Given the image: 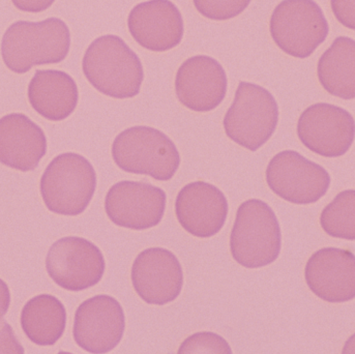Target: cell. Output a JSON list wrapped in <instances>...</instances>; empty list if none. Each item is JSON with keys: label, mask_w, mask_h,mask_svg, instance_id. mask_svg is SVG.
Masks as SVG:
<instances>
[{"label": "cell", "mask_w": 355, "mask_h": 354, "mask_svg": "<svg viewBox=\"0 0 355 354\" xmlns=\"http://www.w3.org/2000/svg\"><path fill=\"white\" fill-rule=\"evenodd\" d=\"M278 121L279 107L272 94L259 85L241 82L223 123L232 141L256 152L274 135Z\"/></svg>", "instance_id": "6"}, {"label": "cell", "mask_w": 355, "mask_h": 354, "mask_svg": "<svg viewBox=\"0 0 355 354\" xmlns=\"http://www.w3.org/2000/svg\"><path fill=\"white\" fill-rule=\"evenodd\" d=\"M82 69L94 89L114 98L137 96L144 78L137 54L114 35H103L90 44Z\"/></svg>", "instance_id": "2"}, {"label": "cell", "mask_w": 355, "mask_h": 354, "mask_svg": "<svg viewBox=\"0 0 355 354\" xmlns=\"http://www.w3.org/2000/svg\"><path fill=\"white\" fill-rule=\"evenodd\" d=\"M325 233L333 238L354 240L355 238V192L344 191L337 195L320 215Z\"/></svg>", "instance_id": "22"}, {"label": "cell", "mask_w": 355, "mask_h": 354, "mask_svg": "<svg viewBox=\"0 0 355 354\" xmlns=\"http://www.w3.org/2000/svg\"><path fill=\"white\" fill-rule=\"evenodd\" d=\"M112 157L121 170L161 182L171 179L180 165L175 144L159 130L149 127L121 132L113 142Z\"/></svg>", "instance_id": "4"}, {"label": "cell", "mask_w": 355, "mask_h": 354, "mask_svg": "<svg viewBox=\"0 0 355 354\" xmlns=\"http://www.w3.org/2000/svg\"><path fill=\"white\" fill-rule=\"evenodd\" d=\"M132 283L138 295L149 305H166L180 294L184 284L182 265L175 255L166 249H147L134 261Z\"/></svg>", "instance_id": "13"}, {"label": "cell", "mask_w": 355, "mask_h": 354, "mask_svg": "<svg viewBox=\"0 0 355 354\" xmlns=\"http://www.w3.org/2000/svg\"><path fill=\"white\" fill-rule=\"evenodd\" d=\"M319 81L329 94L344 100L355 96V42L337 37L318 62Z\"/></svg>", "instance_id": "21"}, {"label": "cell", "mask_w": 355, "mask_h": 354, "mask_svg": "<svg viewBox=\"0 0 355 354\" xmlns=\"http://www.w3.org/2000/svg\"><path fill=\"white\" fill-rule=\"evenodd\" d=\"M282 236L276 213L263 201L250 199L239 206L230 236L233 258L247 268H258L277 260Z\"/></svg>", "instance_id": "3"}, {"label": "cell", "mask_w": 355, "mask_h": 354, "mask_svg": "<svg viewBox=\"0 0 355 354\" xmlns=\"http://www.w3.org/2000/svg\"><path fill=\"white\" fill-rule=\"evenodd\" d=\"M100 249L85 238L69 236L52 245L46 258L50 278L69 291H82L98 284L104 276Z\"/></svg>", "instance_id": "9"}, {"label": "cell", "mask_w": 355, "mask_h": 354, "mask_svg": "<svg viewBox=\"0 0 355 354\" xmlns=\"http://www.w3.org/2000/svg\"><path fill=\"white\" fill-rule=\"evenodd\" d=\"M270 190L288 202L310 204L322 198L331 186L329 172L293 150H285L266 169Z\"/></svg>", "instance_id": "8"}, {"label": "cell", "mask_w": 355, "mask_h": 354, "mask_svg": "<svg viewBox=\"0 0 355 354\" xmlns=\"http://www.w3.org/2000/svg\"><path fill=\"white\" fill-rule=\"evenodd\" d=\"M125 328V313L121 303L109 295H96L78 308L73 339L87 353L104 354L119 344Z\"/></svg>", "instance_id": "11"}, {"label": "cell", "mask_w": 355, "mask_h": 354, "mask_svg": "<svg viewBox=\"0 0 355 354\" xmlns=\"http://www.w3.org/2000/svg\"><path fill=\"white\" fill-rule=\"evenodd\" d=\"M66 324V308L53 295L33 297L24 306L21 314V326L25 335L40 346L55 344L62 338Z\"/></svg>", "instance_id": "20"}, {"label": "cell", "mask_w": 355, "mask_h": 354, "mask_svg": "<svg viewBox=\"0 0 355 354\" xmlns=\"http://www.w3.org/2000/svg\"><path fill=\"white\" fill-rule=\"evenodd\" d=\"M47 152L43 130L26 115H6L0 119V163L16 170H35Z\"/></svg>", "instance_id": "18"}, {"label": "cell", "mask_w": 355, "mask_h": 354, "mask_svg": "<svg viewBox=\"0 0 355 354\" xmlns=\"http://www.w3.org/2000/svg\"><path fill=\"white\" fill-rule=\"evenodd\" d=\"M70 47V29L60 19L18 21L4 33L1 56L12 72L25 74L35 66L60 64L66 60Z\"/></svg>", "instance_id": "1"}, {"label": "cell", "mask_w": 355, "mask_h": 354, "mask_svg": "<svg viewBox=\"0 0 355 354\" xmlns=\"http://www.w3.org/2000/svg\"><path fill=\"white\" fill-rule=\"evenodd\" d=\"M309 288L323 301L344 303L355 295L354 253L324 248L311 256L304 269Z\"/></svg>", "instance_id": "17"}, {"label": "cell", "mask_w": 355, "mask_h": 354, "mask_svg": "<svg viewBox=\"0 0 355 354\" xmlns=\"http://www.w3.org/2000/svg\"><path fill=\"white\" fill-rule=\"evenodd\" d=\"M28 100L40 115L49 121H60L75 110L79 91L75 80L67 73L39 70L29 83Z\"/></svg>", "instance_id": "19"}, {"label": "cell", "mask_w": 355, "mask_h": 354, "mask_svg": "<svg viewBox=\"0 0 355 354\" xmlns=\"http://www.w3.org/2000/svg\"><path fill=\"white\" fill-rule=\"evenodd\" d=\"M329 31L322 10L313 0H284L270 18V35L275 43L296 58L312 55Z\"/></svg>", "instance_id": "7"}, {"label": "cell", "mask_w": 355, "mask_h": 354, "mask_svg": "<svg viewBox=\"0 0 355 354\" xmlns=\"http://www.w3.org/2000/svg\"><path fill=\"white\" fill-rule=\"evenodd\" d=\"M0 354H24L12 326L6 321L0 322Z\"/></svg>", "instance_id": "25"}, {"label": "cell", "mask_w": 355, "mask_h": 354, "mask_svg": "<svg viewBox=\"0 0 355 354\" xmlns=\"http://www.w3.org/2000/svg\"><path fill=\"white\" fill-rule=\"evenodd\" d=\"M175 91L180 102L196 112H209L224 100L227 76L223 67L209 56L189 58L178 69Z\"/></svg>", "instance_id": "16"}, {"label": "cell", "mask_w": 355, "mask_h": 354, "mask_svg": "<svg viewBox=\"0 0 355 354\" xmlns=\"http://www.w3.org/2000/svg\"><path fill=\"white\" fill-rule=\"evenodd\" d=\"M96 188L89 161L75 152L60 154L48 165L41 179V194L52 213L80 215L87 209Z\"/></svg>", "instance_id": "5"}, {"label": "cell", "mask_w": 355, "mask_h": 354, "mask_svg": "<svg viewBox=\"0 0 355 354\" xmlns=\"http://www.w3.org/2000/svg\"><path fill=\"white\" fill-rule=\"evenodd\" d=\"M58 354H73V353H66V351H62V353H60Z\"/></svg>", "instance_id": "29"}, {"label": "cell", "mask_w": 355, "mask_h": 354, "mask_svg": "<svg viewBox=\"0 0 355 354\" xmlns=\"http://www.w3.org/2000/svg\"><path fill=\"white\" fill-rule=\"evenodd\" d=\"M195 8L205 18L224 21L239 16L252 0H193Z\"/></svg>", "instance_id": "24"}, {"label": "cell", "mask_w": 355, "mask_h": 354, "mask_svg": "<svg viewBox=\"0 0 355 354\" xmlns=\"http://www.w3.org/2000/svg\"><path fill=\"white\" fill-rule=\"evenodd\" d=\"M18 10L28 12H41L49 8L55 0H12Z\"/></svg>", "instance_id": "27"}, {"label": "cell", "mask_w": 355, "mask_h": 354, "mask_svg": "<svg viewBox=\"0 0 355 354\" xmlns=\"http://www.w3.org/2000/svg\"><path fill=\"white\" fill-rule=\"evenodd\" d=\"M297 135L311 152L325 158L343 156L354 141V119L345 109L335 105H312L300 115Z\"/></svg>", "instance_id": "10"}, {"label": "cell", "mask_w": 355, "mask_h": 354, "mask_svg": "<svg viewBox=\"0 0 355 354\" xmlns=\"http://www.w3.org/2000/svg\"><path fill=\"white\" fill-rule=\"evenodd\" d=\"M178 354H232L227 341L214 333H197L187 338Z\"/></svg>", "instance_id": "23"}, {"label": "cell", "mask_w": 355, "mask_h": 354, "mask_svg": "<svg viewBox=\"0 0 355 354\" xmlns=\"http://www.w3.org/2000/svg\"><path fill=\"white\" fill-rule=\"evenodd\" d=\"M175 213L187 232L197 238H211L220 231L226 222L228 202L213 184L191 182L178 193Z\"/></svg>", "instance_id": "15"}, {"label": "cell", "mask_w": 355, "mask_h": 354, "mask_svg": "<svg viewBox=\"0 0 355 354\" xmlns=\"http://www.w3.org/2000/svg\"><path fill=\"white\" fill-rule=\"evenodd\" d=\"M128 26L133 39L149 51L165 52L180 45L184 20L170 0H149L130 12Z\"/></svg>", "instance_id": "14"}, {"label": "cell", "mask_w": 355, "mask_h": 354, "mask_svg": "<svg viewBox=\"0 0 355 354\" xmlns=\"http://www.w3.org/2000/svg\"><path fill=\"white\" fill-rule=\"evenodd\" d=\"M165 209V192L145 182L125 180L115 184L105 199L109 219L129 229L155 227L163 219Z\"/></svg>", "instance_id": "12"}, {"label": "cell", "mask_w": 355, "mask_h": 354, "mask_svg": "<svg viewBox=\"0 0 355 354\" xmlns=\"http://www.w3.org/2000/svg\"><path fill=\"white\" fill-rule=\"evenodd\" d=\"M10 293L8 285L0 278V320L3 318L10 308Z\"/></svg>", "instance_id": "28"}, {"label": "cell", "mask_w": 355, "mask_h": 354, "mask_svg": "<svg viewBox=\"0 0 355 354\" xmlns=\"http://www.w3.org/2000/svg\"><path fill=\"white\" fill-rule=\"evenodd\" d=\"M334 15L347 28L355 27V0H331Z\"/></svg>", "instance_id": "26"}]
</instances>
